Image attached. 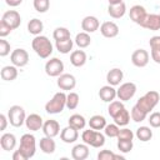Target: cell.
<instances>
[{
  "label": "cell",
  "instance_id": "cell-10",
  "mask_svg": "<svg viewBox=\"0 0 160 160\" xmlns=\"http://www.w3.org/2000/svg\"><path fill=\"white\" fill-rule=\"evenodd\" d=\"M129 16H130V20L131 21H134L138 25H141L144 22V20L146 19L148 12H146V9L144 6H141V5H134V6L130 8Z\"/></svg>",
  "mask_w": 160,
  "mask_h": 160
},
{
  "label": "cell",
  "instance_id": "cell-9",
  "mask_svg": "<svg viewBox=\"0 0 160 160\" xmlns=\"http://www.w3.org/2000/svg\"><path fill=\"white\" fill-rule=\"evenodd\" d=\"M10 60L11 64L18 66V68H24L28 65L29 62V54L25 49H15L12 50V52L10 54Z\"/></svg>",
  "mask_w": 160,
  "mask_h": 160
},
{
  "label": "cell",
  "instance_id": "cell-26",
  "mask_svg": "<svg viewBox=\"0 0 160 160\" xmlns=\"http://www.w3.org/2000/svg\"><path fill=\"white\" fill-rule=\"evenodd\" d=\"M39 146H40V150L44 154H52L56 149V144L54 141V138H50V136H46V135L40 139Z\"/></svg>",
  "mask_w": 160,
  "mask_h": 160
},
{
  "label": "cell",
  "instance_id": "cell-7",
  "mask_svg": "<svg viewBox=\"0 0 160 160\" xmlns=\"http://www.w3.org/2000/svg\"><path fill=\"white\" fill-rule=\"evenodd\" d=\"M64 71V62L58 58H51L45 64V72L51 78H58Z\"/></svg>",
  "mask_w": 160,
  "mask_h": 160
},
{
  "label": "cell",
  "instance_id": "cell-14",
  "mask_svg": "<svg viewBox=\"0 0 160 160\" xmlns=\"http://www.w3.org/2000/svg\"><path fill=\"white\" fill-rule=\"evenodd\" d=\"M99 28H100V22H99V20H98L96 16L88 15V16H85L81 20V29L85 32H89V34L95 32Z\"/></svg>",
  "mask_w": 160,
  "mask_h": 160
},
{
  "label": "cell",
  "instance_id": "cell-13",
  "mask_svg": "<svg viewBox=\"0 0 160 160\" xmlns=\"http://www.w3.org/2000/svg\"><path fill=\"white\" fill-rule=\"evenodd\" d=\"M56 84L61 90L70 91L76 86V79L71 74H61L60 76H58Z\"/></svg>",
  "mask_w": 160,
  "mask_h": 160
},
{
  "label": "cell",
  "instance_id": "cell-34",
  "mask_svg": "<svg viewBox=\"0 0 160 160\" xmlns=\"http://www.w3.org/2000/svg\"><path fill=\"white\" fill-rule=\"evenodd\" d=\"M75 44H76L80 49L88 48V46L91 44V38H90L89 32L81 31V32L76 34V36H75Z\"/></svg>",
  "mask_w": 160,
  "mask_h": 160
},
{
  "label": "cell",
  "instance_id": "cell-17",
  "mask_svg": "<svg viewBox=\"0 0 160 160\" xmlns=\"http://www.w3.org/2000/svg\"><path fill=\"white\" fill-rule=\"evenodd\" d=\"M42 132L46 136L55 138L60 134V124L52 119L46 120V121H44V125H42Z\"/></svg>",
  "mask_w": 160,
  "mask_h": 160
},
{
  "label": "cell",
  "instance_id": "cell-29",
  "mask_svg": "<svg viewBox=\"0 0 160 160\" xmlns=\"http://www.w3.org/2000/svg\"><path fill=\"white\" fill-rule=\"evenodd\" d=\"M130 112L125 109V108H122L115 116H112V120H114V122L115 124H118L119 126H126L129 122H130Z\"/></svg>",
  "mask_w": 160,
  "mask_h": 160
},
{
  "label": "cell",
  "instance_id": "cell-19",
  "mask_svg": "<svg viewBox=\"0 0 160 160\" xmlns=\"http://www.w3.org/2000/svg\"><path fill=\"white\" fill-rule=\"evenodd\" d=\"M140 26L151 31L160 30V14H148L146 19Z\"/></svg>",
  "mask_w": 160,
  "mask_h": 160
},
{
  "label": "cell",
  "instance_id": "cell-2",
  "mask_svg": "<svg viewBox=\"0 0 160 160\" xmlns=\"http://www.w3.org/2000/svg\"><path fill=\"white\" fill-rule=\"evenodd\" d=\"M159 100H160V95L158 91L155 90H150L148 91L145 95H142L138 101H136V106L140 108L142 111H145L146 114H149L158 104H159Z\"/></svg>",
  "mask_w": 160,
  "mask_h": 160
},
{
  "label": "cell",
  "instance_id": "cell-41",
  "mask_svg": "<svg viewBox=\"0 0 160 160\" xmlns=\"http://www.w3.org/2000/svg\"><path fill=\"white\" fill-rule=\"evenodd\" d=\"M119 131H120V128L118 124H106V126L104 128V134L105 136H109V138H118L119 135Z\"/></svg>",
  "mask_w": 160,
  "mask_h": 160
},
{
  "label": "cell",
  "instance_id": "cell-12",
  "mask_svg": "<svg viewBox=\"0 0 160 160\" xmlns=\"http://www.w3.org/2000/svg\"><path fill=\"white\" fill-rule=\"evenodd\" d=\"M149 59H150V55L144 49H138L131 55V62L136 68H145L149 62Z\"/></svg>",
  "mask_w": 160,
  "mask_h": 160
},
{
  "label": "cell",
  "instance_id": "cell-37",
  "mask_svg": "<svg viewBox=\"0 0 160 160\" xmlns=\"http://www.w3.org/2000/svg\"><path fill=\"white\" fill-rule=\"evenodd\" d=\"M130 116H131V120H134L135 122H141L146 119L148 114L145 111H142L140 108H138L136 105H134L131 111H130Z\"/></svg>",
  "mask_w": 160,
  "mask_h": 160
},
{
  "label": "cell",
  "instance_id": "cell-36",
  "mask_svg": "<svg viewBox=\"0 0 160 160\" xmlns=\"http://www.w3.org/2000/svg\"><path fill=\"white\" fill-rule=\"evenodd\" d=\"M79 101H80V98H79V94L74 92V91H70L68 95H66V108L69 110H74L79 106Z\"/></svg>",
  "mask_w": 160,
  "mask_h": 160
},
{
  "label": "cell",
  "instance_id": "cell-5",
  "mask_svg": "<svg viewBox=\"0 0 160 160\" xmlns=\"http://www.w3.org/2000/svg\"><path fill=\"white\" fill-rule=\"evenodd\" d=\"M19 150L24 154V156L28 159L32 158L35 155V151H36V140H35V136L30 132L28 134H24L20 139V145H19Z\"/></svg>",
  "mask_w": 160,
  "mask_h": 160
},
{
  "label": "cell",
  "instance_id": "cell-49",
  "mask_svg": "<svg viewBox=\"0 0 160 160\" xmlns=\"http://www.w3.org/2000/svg\"><path fill=\"white\" fill-rule=\"evenodd\" d=\"M12 160H26V158H25L24 154L18 149V150H15L14 154H12Z\"/></svg>",
  "mask_w": 160,
  "mask_h": 160
},
{
  "label": "cell",
  "instance_id": "cell-44",
  "mask_svg": "<svg viewBox=\"0 0 160 160\" xmlns=\"http://www.w3.org/2000/svg\"><path fill=\"white\" fill-rule=\"evenodd\" d=\"M132 139H134V132L130 129H128V128L120 129L119 135H118V140H132Z\"/></svg>",
  "mask_w": 160,
  "mask_h": 160
},
{
  "label": "cell",
  "instance_id": "cell-8",
  "mask_svg": "<svg viewBox=\"0 0 160 160\" xmlns=\"http://www.w3.org/2000/svg\"><path fill=\"white\" fill-rule=\"evenodd\" d=\"M135 92H136V85L131 81L124 82L119 86V89H116V96L121 101H128V100L132 99Z\"/></svg>",
  "mask_w": 160,
  "mask_h": 160
},
{
  "label": "cell",
  "instance_id": "cell-1",
  "mask_svg": "<svg viewBox=\"0 0 160 160\" xmlns=\"http://www.w3.org/2000/svg\"><path fill=\"white\" fill-rule=\"evenodd\" d=\"M32 50L36 52V55L41 59H48L52 54V44L48 39V36L38 35L31 41Z\"/></svg>",
  "mask_w": 160,
  "mask_h": 160
},
{
  "label": "cell",
  "instance_id": "cell-27",
  "mask_svg": "<svg viewBox=\"0 0 160 160\" xmlns=\"http://www.w3.org/2000/svg\"><path fill=\"white\" fill-rule=\"evenodd\" d=\"M126 12V5L125 2H120V4H115V5H109L108 6V14L112 18V19H120L125 15Z\"/></svg>",
  "mask_w": 160,
  "mask_h": 160
},
{
  "label": "cell",
  "instance_id": "cell-43",
  "mask_svg": "<svg viewBox=\"0 0 160 160\" xmlns=\"http://www.w3.org/2000/svg\"><path fill=\"white\" fill-rule=\"evenodd\" d=\"M132 146H134L132 140H118V149L122 154L130 152L132 150Z\"/></svg>",
  "mask_w": 160,
  "mask_h": 160
},
{
  "label": "cell",
  "instance_id": "cell-38",
  "mask_svg": "<svg viewBox=\"0 0 160 160\" xmlns=\"http://www.w3.org/2000/svg\"><path fill=\"white\" fill-rule=\"evenodd\" d=\"M122 155H118L110 150H101L98 154V160H124Z\"/></svg>",
  "mask_w": 160,
  "mask_h": 160
},
{
  "label": "cell",
  "instance_id": "cell-4",
  "mask_svg": "<svg viewBox=\"0 0 160 160\" xmlns=\"http://www.w3.org/2000/svg\"><path fill=\"white\" fill-rule=\"evenodd\" d=\"M81 139L85 144L92 146V148H101L105 144V134H101L99 130L89 129L84 130L81 134Z\"/></svg>",
  "mask_w": 160,
  "mask_h": 160
},
{
  "label": "cell",
  "instance_id": "cell-3",
  "mask_svg": "<svg viewBox=\"0 0 160 160\" xmlns=\"http://www.w3.org/2000/svg\"><path fill=\"white\" fill-rule=\"evenodd\" d=\"M64 108H66V94L64 91L56 92L45 104V111L48 114H60Z\"/></svg>",
  "mask_w": 160,
  "mask_h": 160
},
{
  "label": "cell",
  "instance_id": "cell-24",
  "mask_svg": "<svg viewBox=\"0 0 160 160\" xmlns=\"http://www.w3.org/2000/svg\"><path fill=\"white\" fill-rule=\"evenodd\" d=\"M150 50H151V59L156 62L160 64V35H155L149 40Z\"/></svg>",
  "mask_w": 160,
  "mask_h": 160
},
{
  "label": "cell",
  "instance_id": "cell-18",
  "mask_svg": "<svg viewBox=\"0 0 160 160\" xmlns=\"http://www.w3.org/2000/svg\"><path fill=\"white\" fill-rule=\"evenodd\" d=\"M78 138H79L78 129H75V128H72V126H70V125H68L66 128L61 129V131H60V139H61L64 142H66V144H72V142H75V141L78 140Z\"/></svg>",
  "mask_w": 160,
  "mask_h": 160
},
{
  "label": "cell",
  "instance_id": "cell-28",
  "mask_svg": "<svg viewBox=\"0 0 160 160\" xmlns=\"http://www.w3.org/2000/svg\"><path fill=\"white\" fill-rule=\"evenodd\" d=\"M0 76L5 81H14L18 78V66L15 65H6L1 69Z\"/></svg>",
  "mask_w": 160,
  "mask_h": 160
},
{
  "label": "cell",
  "instance_id": "cell-25",
  "mask_svg": "<svg viewBox=\"0 0 160 160\" xmlns=\"http://www.w3.org/2000/svg\"><path fill=\"white\" fill-rule=\"evenodd\" d=\"M86 60H88V56H86V52L84 50H74L70 54V62L75 68L84 66Z\"/></svg>",
  "mask_w": 160,
  "mask_h": 160
},
{
  "label": "cell",
  "instance_id": "cell-46",
  "mask_svg": "<svg viewBox=\"0 0 160 160\" xmlns=\"http://www.w3.org/2000/svg\"><path fill=\"white\" fill-rule=\"evenodd\" d=\"M10 54V44L6 41V40H4V39H1L0 40V56H6V55H9Z\"/></svg>",
  "mask_w": 160,
  "mask_h": 160
},
{
  "label": "cell",
  "instance_id": "cell-51",
  "mask_svg": "<svg viewBox=\"0 0 160 160\" xmlns=\"http://www.w3.org/2000/svg\"><path fill=\"white\" fill-rule=\"evenodd\" d=\"M108 1H109V5H115V4L122 2V0H108Z\"/></svg>",
  "mask_w": 160,
  "mask_h": 160
},
{
  "label": "cell",
  "instance_id": "cell-32",
  "mask_svg": "<svg viewBox=\"0 0 160 160\" xmlns=\"http://www.w3.org/2000/svg\"><path fill=\"white\" fill-rule=\"evenodd\" d=\"M89 126L94 130H102L106 126V119L102 115H94L89 120Z\"/></svg>",
  "mask_w": 160,
  "mask_h": 160
},
{
  "label": "cell",
  "instance_id": "cell-45",
  "mask_svg": "<svg viewBox=\"0 0 160 160\" xmlns=\"http://www.w3.org/2000/svg\"><path fill=\"white\" fill-rule=\"evenodd\" d=\"M149 124L151 128H160V112L159 111H155L152 114H150L149 116Z\"/></svg>",
  "mask_w": 160,
  "mask_h": 160
},
{
  "label": "cell",
  "instance_id": "cell-40",
  "mask_svg": "<svg viewBox=\"0 0 160 160\" xmlns=\"http://www.w3.org/2000/svg\"><path fill=\"white\" fill-rule=\"evenodd\" d=\"M122 108H125L124 106V104H122V101L121 100H114V101H111V102H109V106H108V112H109V115L112 118V116H115Z\"/></svg>",
  "mask_w": 160,
  "mask_h": 160
},
{
  "label": "cell",
  "instance_id": "cell-30",
  "mask_svg": "<svg viewBox=\"0 0 160 160\" xmlns=\"http://www.w3.org/2000/svg\"><path fill=\"white\" fill-rule=\"evenodd\" d=\"M42 30H44V24H42V21H41L40 19L34 18V19H31V20L28 22V31H29L31 35L38 36V35L41 34Z\"/></svg>",
  "mask_w": 160,
  "mask_h": 160
},
{
  "label": "cell",
  "instance_id": "cell-39",
  "mask_svg": "<svg viewBox=\"0 0 160 160\" xmlns=\"http://www.w3.org/2000/svg\"><path fill=\"white\" fill-rule=\"evenodd\" d=\"M52 38L55 39V41L70 39V30L66 29V28H62V26L56 28V29L52 31Z\"/></svg>",
  "mask_w": 160,
  "mask_h": 160
},
{
  "label": "cell",
  "instance_id": "cell-21",
  "mask_svg": "<svg viewBox=\"0 0 160 160\" xmlns=\"http://www.w3.org/2000/svg\"><path fill=\"white\" fill-rule=\"evenodd\" d=\"M99 98L102 101H105V102H111V101L115 100V98H118L116 96V89L112 85H109L108 84V85L100 88V90H99Z\"/></svg>",
  "mask_w": 160,
  "mask_h": 160
},
{
  "label": "cell",
  "instance_id": "cell-23",
  "mask_svg": "<svg viewBox=\"0 0 160 160\" xmlns=\"http://www.w3.org/2000/svg\"><path fill=\"white\" fill-rule=\"evenodd\" d=\"M0 146L2 150L5 151H10V150H14L15 146H16V138L14 134L11 132H5L1 135L0 138Z\"/></svg>",
  "mask_w": 160,
  "mask_h": 160
},
{
  "label": "cell",
  "instance_id": "cell-15",
  "mask_svg": "<svg viewBox=\"0 0 160 160\" xmlns=\"http://www.w3.org/2000/svg\"><path fill=\"white\" fill-rule=\"evenodd\" d=\"M25 125H26V129L28 130H30V131H38V130L42 129L44 121H42V118L39 114H30L25 119Z\"/></svg>",
  "mask_w": 160,
  "mask_h": 160
},
{
  "label": "cell",
  "instance_id": "cell-6",
  "mask_svg": "<svg viewBox=\"0 0 160 160\" xmlns=\"http://www.w3.org/2000/svg\"><path fill=\"white\" fill-rule=\"evenodd\" d=\"M8 118H9V122L14 128H20L25 122V119H26L24 108L20 106V105H12V106H10V109L8 111Z\"/></svg>",
  "mask_w": 160,
  "mask_h": 160
},
{
  "label": "cell",
  "instance_id": "cell-42",
  "mask_svg": "<svg viewBox=\"0 0 160 160\" xmlns=\"http://www.w3.org/2000/svg\"><path fill=\"white\" fill-rule=\"evenodd\" d=\"M32 5L38 12H46L50 8V0H34Z\"/></svg>",
  "mask_w": 160,
  "mask_h": 160
},
{
  "label": "cell",
  "instance_id": "cell-48",
  "mask_svg": "<svg viewBox=\"0 0 160 160\" xmlns=\"http://www.w3.org/2000/svg\"><path fill=\"white\" fill-rule=\"evenodd\" d=\"M0 122H1V125H0V130H1V131H4V130L6 129V126H8V122H9V118H8L6 115L1 114V115H0Z\"/></svg>",
  "mask_w": 160,
  "mask_h": 160
},
{
  "label": "cell",
  "instance_id": "cell-20",
  "mask_svg": "<svg viewBox=\"0 0 160 160\" xmlns=\"http://www.w3.org/2000/svg\"><path fill=\"white\" fill-rule=\"evenodd\" d=\"M89 152L88 144H78L71 149V158L74 160H85L89 158Z\"/></svg>",
  "mask_w": 160,
  "mask_h": 160
},
{
  "label": "cell",
  "instance_id": "cell-22",
  "mask_svg": "<svg viewBox=\"0 0 160 160\" xmlns=\"http://www.w3.org/2000/svg\"><path fill=\"white\" fill-rule=\"evenodd\" d=\"M122 78H124V72L119 68H114L109 70L106 74V81L109 85H112V86L120 85V82L122 81Z\"/></svg>",
  "mask_w": 160,
  "mask_h": 160
},
{
  "label": "cell",
  "instance_id": "cell-47",
  "mask_svg": "<svg viewBox=\"0 0 160 160\" xmlns=\"http://www.w3.org/2000/svg\"><path fill=\"white\" fill-rule=\"evenodd\" d=\"M11 31H12V29H11L6 22H4L2 20H0V36H1V38H5V36H8Z\"/></svg>",
  "mask_w": 160,
  "mask_h": 160
},
{
  "label": "cell",
  "instance_id": "cell-31",
  "mask_svg": "<svg viewBox=\"0 0 160 160\" xmlns=\"http://www.w3.org/2000/svg\"><path fill=\"white\" fill-rule=\"evenodd\" d=\"M68 124H69L70 126L78 129V130H82V129L85 128V125H86V120H85V118H84L82 115H80V114H74V115H71V116L69 118Z\"/></svg>",
  "mask_w": 160,
  "mask_h": 160
},
{
  "label": "cell",
  "instance_id": "cell-11",
  "mask_svg": "<svg viewBox=\"0 0 160 160\" xmlns=\"http://www.w3.org/2000/svg\"><path fill=\"white\" fill-rule=\"evenodd\" d=\"M1 20L4 22H6L12 30L18 29L20 26V24H21V16H20V14L16 10H8V11H5L2 18H1Z\"/></svg>",
  "mask_w": 160,
  "mask_h": 160
},
{
  "label": "cell",
  "instance_id": "cell-33",
  "mask_svg": "<svg viewBox=\"0 0 160 160\" xmlns=\"http://www.w3.org/2000/svg\"><path fill=\"white\" fill-rule=\"evenodd\" d=\"M135 136H136L140 141L146 142V141L151 140V138H152V130H151L149 126H140V128L136 129Z\"/></svg>",
  "mask_w": 160,
  "mask_h": 160
},
{
  "label": "cell",
  "instance_id": "cell-50",
  "mask_svg": "<svg viewBox=\"0 0 160 160\" xmlns=\"http://www.w3.org/2000/svg\"><path fill=\"white\" fill-rule=\"evenodd\" d=\"M5 2H6L9 6L15 8V6H19V5L22 2V0H5Z\"/></svg>",
  "mask_w": 160,
  "mask_h": 160
},
{
  "label": "cell",
  "instance_id": "cell-16",
  "mask_svg": "<svg viewBox=\"0 0 160 160\" xmlns=\"http://www.w3.org/2000/svg\"><path fill=\"white\" fill-rule=\"evenodd\" d=\"M100 32L104 38H108V39H111V38H115L118 36L119 34V26L114 22V21H105L100 25Z\"/></svg>",
  "mask_w": 160,
  "mask_h": 160
},
{
  "label": "cell",
  "instance_id": "cell-35",
  "mask_svg": "<svg viewBox=\"0 0 160 160\" xmlns=\"http://www.w3.org/2000/svg\"><path fill=\"white\" fill-rule=\"evenodd\" d=\"M72 45H74V41L70 39H66V40H59V41H55V46H56V50L61 54H69L71 50H72Z\"/></svg>",
  "mask_w": 160,
  "mask_h": 160
}]
</instances>
